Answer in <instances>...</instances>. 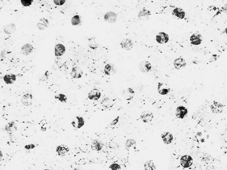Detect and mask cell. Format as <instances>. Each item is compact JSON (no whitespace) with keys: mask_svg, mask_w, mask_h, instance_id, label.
I'll use <instances>...</instances> for the list:
<instances>
[{"mask_svg":"<svg viewBox=\"0 0 227 170\" xmlns=\"http://www.w3.org/2000/svg\"><path fill=\"white\" fill-rule=\"evenodd\" d=\"M35 146H35L34 144H29V145H26V146H24V148L26 149V150H32V149L35 148Z\"/></svg>","mask_w":227,"mask_h":170,"instance_id":"40","label":"cell"},{"mask_svg":"<svg viewBox=\"0 0 227 170\" xmlns=\"http://www.w3.org/2000/svg\"><path fill=\"white\" fill-rule=\"evenodd\" d=\"M156 40L159 44H166L169 41V36L165 32H160L156 35Z\"/></svg>","mask_w":227,"mask_h":170,"instance_id":"3","label":"cell"},{"mask_svg":"<svg viewBox=\"0 0 227 170\" xmlns=\"http://www.w3.org/2000/svg\"><path fill=\"white\" fill-rule=\"evenodd\" d=\"M71 23H72L73 26H77V25L80 24L81 23L80 17L79 15H75L74 17H72V20H71Z\"/></svg>","mask_w":227,"mask_h":170,"instance_id":"32","label":"cell"},{"mask_svg":"<svg viewBox=\"0 0 227 170\" xmlns=\"http://www.w3.org/2000/svg\"><path fill=\"white\" fill-rule=\"evenodd\" d=\"M117 20V14L114 12H109L106 13L104 15L105 21L112 24L114 23Z\"/></svg>","mask_w":227,"mask_h":170,"instance_id":"8","label":"cell"},{"mask_svg":"<svg viewBox=\"0 0 227 170\" xmlns=\"http://www.w3.org/2000/svg\"><path fill=\"white\" fill-rule=\"evenodd\" d=\"M85 124L84 119L81 116H76L72 122V125L76 128H81Z\"/></svg>","mask_w":227,"mask_h":170,"instance_id":"4","label":"cell"},{"mask_svg":"<svg viewBox=\"0 0 227 170\" xmlns=\"http://www.w3.org/2000/svg\"><path fill=\"white\" fill-rule=\"evenodd\" d=\"M4 81L7 84H12L14 83V82L17 79V76L14 74H7L4 76Z\"/></svg>","mask_w":227,"mask_h":170,"instance_id":"21","label":"cell"},{"mask_svg":"<svg viewBox=\"0 0 227 170\" xmlns=\"http://www.w3.org/2000/svg\"><path fill=\"white\" fill-rule=\"evenodd\" d=\"M54 2L57 6H62L65 2V0H54Z\"/></svg>","mask_w":227,"mask_h":170,"instance_id":"39","label":"cell"},{"mask_svg":"<svg viewBox=\"0 0 227 170\" xmlns=\"http://www.w3.org/2000/svg\"><path fill=\"white\" fill-rule=\"evenodd\" d=\"M139 68L142 72L146 73V72H150L151 70L152 66L150 62L147 61H143L140 64Z\"/></svg>","mask_w":227,"mask_h":170,"instance_id":"11","label":"cell"},{"mask_svg":"<svg viewBox=\"0 0 227 170\" xmlns=\"http://www.w3.org/2000/svg\"><path fill=\"white\" fill-rule=\"evenodd\" d=\"M119 116H117L115 119H114V120L109 124L110 125H116L117 122H119Z\"/></svg>","mask_w":227,"mask_h":170,"instance_id":"41","label":"cell"},{"mask_svg":"<svg viewBox=\"0 0 227 170\" xmlns=\"http://www.w3.org/2000/svg\"><path fill=\"white\" fill-rule=\"evenodd\" d=\"M33 97L32 94L27 93L24 94L21 98V102L25 106H30L32 104Z\"/></svg>","mask_w":227,"mask_h":170,"instance_id":"12","label":"cell"},{"mask_svg":"<svg viewBox=\"0 0 227 170\" xmlns=\"http://www.w3.org/2000/svg\"><path fill=\"white\" fill-rule=\"evenodd\" d=\"M110 170H121V166L117 164H112L110 167H109Z\"/></svg>","mask_w":227,"mask_h":170,"instance_id":"36","label":"cell"},{"mask_svg":"<svg viewBox=\"0 0 227 170\" xmlns=\"http://www.w3.org/2000/svg\"><path fill=\"white\" fill-rule=\"evenodd\" d=\"M150 15H151V12L149 10L143 9L138 14V18L141 20H147L149 19Z\"/></svg>","mask_w":227,"mask_h":170,"instance_id":"23","label":"cell"},{"mask_svg":"<svg viewBox=\"0 0 227 170\" xmlns=\"http://www.w3.org/2000/svg\"><path fill=\"white\" fill-rule=\"evenodd\" d=\"M143 167L145 170H156V167L152 161H148L146 162H145Z\"/></svg>","mask_w":227,"mask_h":170,"instance_id":"30","label":"cell"},{"mask_svg":"<svg viewBox=\"0 0 227 170\" xmlns=\"http://www.w3.org/2000/svg\"><path fill=\"white\" fill-rule=\"evenodd\" d=\"M136 141L134 139H130L127 140V141L125 142V146L127 148H131L132 146H136Z\"/></svg>","mask_w":227,"mask_h":170,"instance_id":"34","label":"cell"},{"mask_svg":"<svg viewBox=\"0 0 227 170\" xmlns=\"http://www.w3.org/2000/svg\"><path fill=\"white\" fill-rule=\"evenodd\" d=\"M104 72L106 75L108 76H112L116 73V70L114 67V65L111 64H107L104 67Z\"/></svg>","mask_w":227,"mask_h":170,"instance_id":"26","label":"cell"},{"mask_svg":"<svg viewBox=\"0 0 227 170\" xmlns=\"http://www.w3.org/2000/svg\"><path fill=\"white\" fill-rule=\"evenodd\" d=\"M173 14L180 19H184L185 17V11L181 8H175L173 11Z\"/></svg>","mask_w":227,"mask_h":170,"instance_id":"25","label":"cell"},{"mask_svg":"<svg viewBox=\"0 0 227 170\" xmlns=\"http://www.w3.org/2000/svg\"><path fill=\"white\" fill-rule=\"evenodd\" d=\"M81 170V169H80V168H75V170Z\"/></svg>","mask_w":227,"mask_h":170,"instance_id":"42","label":"cell"},{"mask_svg":"<svg viewBox=\"0 0 227 170\" xmlns=\"http://www.w3.org/2000/svg\"><path fill=\"white\" fill-rule=\"evenodd\" d=\"M48 26H49V22L45 18L41 19L37 24V27L41 30H43L45 28H48Z\"/></svg>","mask_w":227,"mask_h":170,"instance_id":"29","label":"cell"},{"mask_svg":"<svg viewBox=\"0 0 227 170\" xmlns=\"http://www.w3.org/2000/svg\"><path fill=\"white\" fill-rule=\"evenodd\" d=\"M193 162V158L189 155L182 156L180 159V164L182 167L185 168H190Z\"/></svg>","mask_w":227,"mask_h":170,"instance_id":"1","label":"cell"},{"mask_svg":"<svg viewBox=\"0 0 227 170\" xmlns=\"http://www.w3.org/2000/svg\"><path fill=\"white\" fill-rule=\"evenodd\" d=\"M120 45L123 49L130 50L133 47V42L130 39H124L121 41Z\"/></svg>","mask_w":227,"mask_h":170,"instance_id":"9","label":"cell"},{"mask_svg":"<svg viewBox=\"0 0 227 170\" xmlns=\"http://www.w3.org/2000/svg\"><path fill=\"white\" fill-rule=\"evenodd\" d=\"M49 71H46V73H44V75L40 79V81H46L47 80H48L49 78Z\"/></svg>","mask_w":227,"mask_h":170,"instance_id":"38","label":"cell"},{"mask_svg":"<svg viewBox=\"0 0 227 170\" xmlns=\"http://www.w3.org/2000/svg\"><path fill=\"white\" fill-rule=\"evenodd\" d=\"M134 95H135V91L133 90V89L132 88H128L127 90H126V93L125 95V99L127 101H130L133 99Z\"/></svg>","mask_w":227,"mask_h":170,"instance_id":"31","label":"cell"},{"mask_svg":"<svg viewBox=\"0 0 227 170\" xmlns=\"http://www.w3.org/2000/svg\"><path fill=\"white\" fill-rule=\"evenodd\" d=\"M55 99H58V100H59L60 102H64V103H65V102H67V96H66L65 94H62V93L58 94V95H56V96H55Z\"/></svg>","mask_w":227,"mask_h":170,"instance_id":"33","label":"cell"},{"mask_svg":"<svg viewBox=\"0 0 227 170\" xmlns=\"http://www.w3.org/2000/svg\"><path fill=\"white\" fill-rule=\"evenodd\" d=\"M153 117H154L153 114L152 113V112L148 111H145L142 112L140 116L141 120L144 123L151 122L153 120Z\"/></svg>","mask_w":227,"mask_h":170,"instance_id":"5","label":"cell"},{"mask_svg":"<svg viewBox=\"0 0 227 170\" xmlns=\"http://www.w3.org/2000/svg\"><path fill=\"white\" fill-rule=\"evenodd\" d=\"M190 41L192 45H200L202 41V36L200 34H193L190 36Z\"/></svg>","mask_w":227,"mask_h":170,"instance_id":"19","label":"cell"},{"mask_svg":"<svg viewBox=\"0 0 227 170\" xmlns=\"http://www.w3.org/2000/svg\"><path fill=\"white\" fill-rule=\"evenodd\" d=\"M39 125H40V127H41V130L42 131H45L46 130L47 125V123L46 120H42L41 121V122L39 123Z\"/></svg>","mask_w":227,"mask_h":170,"instance_id":"35","label":"cell"},{"mask_svg":"<svg viewBox=\"0 0 227 170\" xmlns=\"http://www.w3.org/2000/svg\"><path fill=\"white\" fill-rule=\"evenodd\" d=\"M158 91L161 95H166L170 91V88L164 83H159L158 85Z\"/></svg>","mask_w":227,"mask_h":170,"instance_id":"7","label":"cell"},{"mask_svg":"<svg viewBox=\"0 0 227 170\" xmlns=\"http://www.w3.org/2000/svg\"><path fill=\"white\" fill-rule=\"evenodd\" d=\"M33 47L30 44H26L21 47V52L24 55L28 56L30 55L33 51Z\"/></svg>","mask_w":227,"mask_h":170,"instance_id":"20","label":"cell"},{"mask_svg":"<svg viewBox=\"0 0 227 170\" xmlns=\"http://www.w3.org/2000/svg\"><path fill=\"white\" fill-rule=\"evenodd\" d=\"M91 146L93 150L96 151H99L102 149L104 146V143L100 140L95 139L91 142Z\"/></svg>","mask_w":227,"mask_h":170,"instance_id":"17","label":"cell"},{"mask_svg":"<svg viewBox=\"0 0 227 170\" xmlns=\"http://www.w3.org/2000/svg\"><path fill=\"white\" fill-rule=\"evenodd\" d=\"M5 130L10 133L15 132L17 130V125L15 122H10L5 127Z\"/></svg>","mask_w":227,"mask_h":170,"instance_id":"24","label":"cell"},{"mask_svg":"<svg viewBox=\"0 0 227 170\" xmlns=\"http://www.w3.org/2000/svg\"><path fill=\"white\" fill-rule=\"evenodd\" d=\"M174 67H175L176 69L177 70H180L184 67H185L186 66V61H185L184 59H183L182 57H179V58H177L174 60Z\"/></svg>","mask_w":227,"mask_h":170,"instance_id":"14","label":"cell"},{"mask_svg":"<svg viewBox=\"0 0 227 170\" xmlns=\"http://www.w3.org/2000/svg\"><path fill=\"white\" fill-rule=\"evenodd\" d=\"M83 72L80 67H75L71 71V76L75 79H79L82 77Z\"/></svg>","mask_w":227,"mask_h":170,"instance_id":"13","label":"cell"},{"mask_svg":"<svg viewBox=\"0 0 227 170\" xmlns=\"http://www.w3.org/2000/svg\"><path fill=\"white\" fill-rule=\"evenodd\" d=\"M21 2L23 6H24L25 7H28L32 4L33 1H32V0H21Z\"/></svg>","mask_w":227,"mask_h":170,"instance_id":"37","label":"cell"},{"mask_svg":"<svg viewBox=\"0 0 227 170\" xmlns=\"http://www.w3.org/2000/svg\"><path fill=\"white\" fill-rule=\"evenodd\" d=\"M2 152L1 151V157H2Z\"/></svg>","mask_w":227,"mask_h":170,"instance_id":"43","label":"cell"},{"mask_svg":"<svg viewBox=\"0 0 227 170\" xmlns=\"http://www.w3.org/2000/svg\"><path fill=\"white\" fill-rule=\"evenodd\" d=\"M15 30H16V26L13 23L8 24L6 26H5L4 28V31L6 34H8V35L12 34L13 33H14Z\"/></svg>","mask_w":227,"mask_h":170,"instance_id":"27","label":"cell"},{"mask_svg":"<svg viewBox=\"0 0 227 170\" xmlns=\"http://www.w3.org/2000/svg\"><path fill=\"white\" fill-rule=\"evenodd\" d=\"M210 109L213 113H221L224 110V105L219 102L214 101L210 106Z\"/></svg>","mask_w":227,"mask_h":170,"instance_id":"2","label":"cell"},{"mask_svg":"<svg viewBox=\"0 0 227 170\" xmlns=\"http://www.w3.org/2000/svg\"><path fill=\"white\" fill-rule=\"evenodd\" d=\"M101 94L99 90L93 89L88 93V98L90 100L97 101L101 98Z\"/></svg>","mask_w":227,"mask_h":170,"instance_id":"10","label":"cell"},{"mask_svg":"<svg viewBox=\"0 0 227 170\" xmlns=\"http://www.w3.org/2000/svg\"><path fill=\"white\" fill-rule=\"evenodd\" d=\"M69 151V148L64 145H58L56 148V152L57 154L59 156H65Z\"/></svg>","mask_w":227,"mask_h":170,"instance_id":"15","label":"cell"},{"mask_svg":"<svg viewBox=\"0 0 227 170\" xmlns=\"http://www.w3.org/2000/svg\"><path fill=\"white\" fill-rule=\"evenodd\" d=\"M161 138H162L163 142L165 144H167V145L170 144L171 143L173 142V136L172 134L169 131L164 132L161 135Z\"/></svg>","mask_w":227,"mask_h":170,"instance_id":"16","label":"cell"},{"mask_svg":"<svg viewBox=\"0 0 227 170\" xmlns=\"http://www.w3.org/2000/svg\"><path fill=\"white\" fill-rule=\"evenodd\" d=\"M65 52V48L64 45L61 44H58L55 46V56L61 57L64 54Z\"/></svg>","mask_w":227,"mask_h":170,"instance_id":"22","label":"cell"},{"mask_svg":"<svg viewBox=\"0 0 227 170\" xmlns=\"http://www.w3.org/2000/svg\"><path fill=\"white\" fill-rule=\"evenodd\" d=\"M225 32H226V33H227V28H226V30H225Z\"/></svg>","mask_w":227,"mask_h":170,"instance_id":"44","label":"cell"},{"mask_svg":"<svg viewBox=\"0 0 227 170\" xmlns=\"http://www.w3.org/2000/svg\"><path fill=\"white\" fill-rule=\"evenodd\" d=\"M114 102L109 98H105L101 102V105L105 110L112 108L114 106Z\"/></svg>","mask_w":227,"mask_h":170,"instance_id":"18","label":"cell"},{"mask_svg":"<svg viewBox=\"0 0 227 170\" xmlns=\"http://www.w3.org/2000/svg\"><path fill=\"white\" fill-rule=\"evenodd\" d=\"M88 46L93 50H96L99 47V44L96 41V38L95 37H91L88 39Z\"/></svg>","mask_w":227,"mask_h":170,"instance_id":"28","label":"cell"},{"mask_svg":"<svg viewBox=\"0 0 227 170\" xmlns=\"http://www.w3.org/2000/svg\"></svg>","mask_w":227,"mask_h":170,"instance_id":"45","label":"cell"},{"mask_svg":"<svg viewBox=\"0 0 227 170\" xmlns=\"http://www.w3.org/2000/svg\"><path fill=\"white\" fill-rule=\"evenodd\" d=\"M176 116L179 119H184L188 114V110L184 106H179L176 110Z\"/></svg>","mask_w":227,"mask_h":170,"instance_id":"6","label":"cell"}]
</instances>
